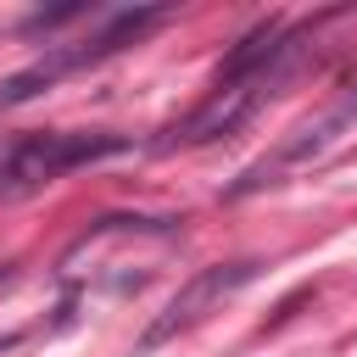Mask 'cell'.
Segmentation results:
<instances>
[{
  "instance_id": "6da1fadb",
  "label": "cell",
  "mask_w": 357,
  "mask_h": 357,
  "mask_svg": "<svg viewBox=\"0 0 357 357\" xmlns=\"http://www.w3.org/2000/svg\"><path fill=\"white\" fill-rule=\"evenodd\" d=\"M117 151H128L123 134H28V139L0 151V195H28L61 173L106 162Z\"/></svg>"
},
{
  "instance_id": "7a4b0ae2",
  "label": "cell",
  "mask_w": 357,
  "mask_h": 357,
  "mask_svg": "<svg viewBox=\"0 0 357 357\" xmlns=\"http://www.w3.org/2000/svg\"><path fill=\"white\" fill-rule=\"evenodd\" d=\"M262 273V262L257 257H240V262H212V268H201V273H190L178 290H173V301L139 329V351H156V346H167V340H178L184 329H195V324H206L212 312H223V301H234L251 279Z\"/></svg>"
},
{
  "instance_id": "3957f363",
  "label": "cell",
  "mask_w": 357,
  "mask_h": 357,
  "mask_svg": "<svg viewBox=\"0 0 357 357\" xmlns=\"http://www.w3.org/2000/svg\"><path fill=\"white\" fill-rule=\"evenodd\" d=\"M17 346H22V335H11V329H6V335H0V357H6V351H17Z\"/></svg>"
}]
</instances>
